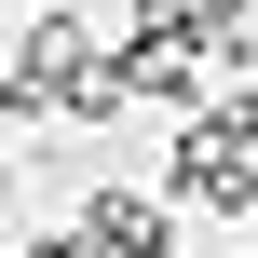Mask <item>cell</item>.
<instances>
[{"label":"cell","instance_id":"1","mask_svg":"<svg viewBox=\"0 0 258 258\" xmlns=\"http://www.w3.org/2000/svg\"><path fill=\"white\" fill-rule=\"evenodd\" d=\"M82 258H177V204L163 190H95L82 204Z\"/></svg>","mask_w":258,"mask_h":258},{"label":"cell","instance_id":"2","mask_svg":"<svg viewBox=\"0 0 258 258\" xmlns=\"http://www.w3.org/2000/svg\"><path fill=\"white\" fill-rule=\"evenodd\" d=\"M0 218H14V150H0Z\"/></svg>","mask_w":258,"mask_h":258}]
</instances>
